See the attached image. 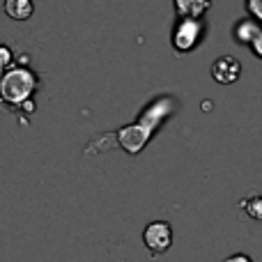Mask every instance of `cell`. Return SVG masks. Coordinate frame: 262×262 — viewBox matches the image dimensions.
Returning <instances> with one entry per match:
<instances>
[{
	"mask_svg": "<svg viewBox=\"0 0 262 262\" xmlns=\"http://www.w3.org/2000/svg\"><path fill=\"white\" fill-rule=\"evenodd\" d=\"M12 64H14V55H12V51H9L7 46L0 44V74H3L5 69H9Z\"/></svg>",
	"mask_w": 262,
	"mask_h": 262,
	"instance_id": "cell-11",
	"label": "cell"
},
{
	"mask_svg": "<svg viewBox=\"0 0 262 262\" xmlns=\"http://www.w3.org/2000/svg\"><path fill=\"white\" fill-rule=\"evenodd\" d=\"M244 9L249 16H253L255 21L262 23V0H244Z\"/></svg>",
	"mask_w": 262,
	"mask_h": 262,
	"instance_id": "cell-10",
	"label": "cell"
},
{
	"mask_svg": "<svg viewBox=\"0 0 262 262\" xmlns=\"http://www.w3.org/2000/svg\"><path fill=\"white\" fill-rule=\"evenodd\" d=\"M175 108H177V101L172 99L170 95L157 97V99H152L143 111H140L136 122L127 124V127H120L115 131L113 143L120 145V147H122L127 154H131V157H136V154H140L145 147H147V143L157 136L159 127L175 113Z\"/></svg>",
	"mask_w": 262,
	"mask_h": 262,
	"instance_id": "cell-1",
	"label": "cell"
},
{
	"mask_svg": "<svg viewBox=\"0 0 262 262\" xmlns=\"http://www.w3.org/2000/svg\"><path fill=\"white\" fill-rule=\"evenodd\" d=\"M242 62L235 58V55H221V58H216L212 62V67H209V74H212V78L219 83V85H232V83H237L242 78Z\"/></svg>",
	"mask_w": 262,
	"mask_h": 262,
	"instance_id": "cell-5",
	"label": "cell"
},
{
	"mask_svg": "<svg viewBox=\"0 0 262 262\" xmlns=\"http://www.w3.org/2000/svg\"><path fill=\"white\" fill-rule=\"evenodd\" d=\"M232 260H242V262H251L249 255H244V253H237V255H228L226 262H232Z\"/></svg>",
	"mask_w": 262,
	"mask_h": 262,
	"instance_id": "cell-13",
	"label": "cell"
},
{
	"mask_svg": "<svg viewBox=\"0 0 262 262\" xmlns=\"http://www.w3.org/2000/svg\"><path fill=\"white\" fill-rule=\"evenodd\" d=\"M237 207H239V212L244 214L246 219H251V221H255V223H262V195L260 193L242 198L239 203H237Z\"/></svg>",
	"mask_w": 262,
	"mask_h": 262,
	"instance_id": "cell-9",
	"label": "cell"
},
{
	"mask_svg": "<svg viewBox=\"0 0 262 262\" xmlns=\"http://www.w3.org/2000/svg\"><path fill=\"white\" fill-rule=\"evenodd\" d=\"M37 88H39V76L28 64H18V67L12 64L0 74V101L9 111L32 113L35 111L32 97H35Z\"/></svg>",
	"mask_w": 262,
	"mask_h": 262,
	"instance_id": "cell-2",
	"label": "cell"
},
{
	"mask_svg": "<svg viewBox=\"0 0 262 262\" xmlns=\"http://www.w3.org/2000/svg\"><path fill=\"white\" fill-rule=\"evenodd\" d=\"M207 35L205 16H177L170 30V46L177 55H189L203 44Z\"/></svg>",
	"mask_w": 262,
	"mask_h": 262,
	"instance_id": "cell-3",
	"label": "cell"
},
{
	"mask_svg": "<svg viewBox=\"0 0 262 262\" xmlns=\"http://www.w3.org/2000/svg\"><path fill=\"white\" fill-rule=\"evenodd\" d=\"M175 16H205L212 7V0H172Z\"/></svg>",
	"mask_w": 262,
	"mask_h": 262,
	"instance_id": "cell-8",
	"label": "cell"
},
{
	"mask_svg": "<svg viewBox=\"0 0 262 262\" xmlns=\"http://www.w3.org/2000/svg\"><path fill=\"white\" fill-rule=\"evenodd\" d=\"M260 30H262V23L255 21L253 16H249V14H246V18H239V21H235L230 35H232V41H235V44L251 46V41L258 37Z\"/></svg>",
	"mask_w": 262,
	"mask_h": 262,
	"instance_id": "cell-6",
	"label": "cell"
},
{
	"mask_svg": "<svg viewBox=\"0 0 262 262\" xmlns=\"http://www.w3.org/2000/svg\"><path fill=\"white\" fill-rule=\"evenodd\" d=\"M3 9L12 21H28V18L35 14V3L32 0H5Z\"/></svg>",
	"mask_w": 262,
	"mask_h": 262,
	"instance_id": "cell-7",
	"label": "cell"
},
{
	"mask_svg": "<svg viewBox=\"0 0 262 262\" xmlns=\"http://www.w3.org/2000/svg\"><path fill=\"white\" fill-rule=\"evenodd\" d=\"M249 49H251V53H253L255 58L262 60V30L258 32V37H255V39L251 41V46H249Z\"/></svg>",
	"mask_w": 262,
	"mask_h": 262,
	"instance_id": "cell-12",
	"label": "cell"
},
{
	"mask_svg": "<svg viewBox=\"0 0 262 262\" xmlns=\"http://www.w3.org/2000/svg\"><path fill=\"white\" fill-rule=\"evenodd\" d=\"M172 239H175V232L168 221H152L143 230V244L152 255H163L166 251H170Z\"/></svg>",
	"mask_w": 262,
	"mask_h": 262,
	"instance_id": "cell-4",
	"label": "cell"
}]
</instances>
